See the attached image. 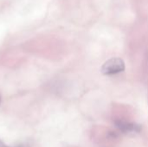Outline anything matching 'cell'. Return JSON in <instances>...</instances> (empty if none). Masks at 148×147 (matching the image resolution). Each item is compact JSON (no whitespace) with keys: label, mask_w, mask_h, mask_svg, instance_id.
Listing matches in <instances>:
<instances>
[{"label":"cell","mask_w":148,"mask_h":147,"mask_svg":"<svg viewBox=\"0 0 148 147\" xmlns=\"http://www.w3.org/2000/svg\"><path fill=\"white\" fill-rule=\"evenodd\" d=\"M125 70V62L121 58L114 57L108 60L101 67V73L105 75H112Z\"/></svg>","instance_id":"cell-1"},{"label":"cell","mask_w":148,"mask_h":147,"mask_svg":"<svg viewBox=\"0 0 148 147\" xmlns=\"http://www.w3.org/2000/svg\"><path fill=\"white\" fill-rule=\"evenodd\" d=\"M115 125L118 129H120L121 131H122L124 133H133V132H140V126H138L134 123H131V122L118 120L115 122Z\"/></svg>","instance_id":"cell-2"},{"label":"cell","mask_w":148,"mask_h":147,"mask_svg":"<svg viewBox=\"0 0 148 147\" xmlns=\"http://www.w3.org/2000/svg\"><path fill=\"white\" fill-rule=\"evenodd\" d=\"M0 147H8L6 145H4L3 144V142H2L1 140H0Z\"/></svg>","instance_id":"cell-3"}]
</instances>
